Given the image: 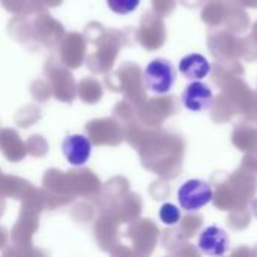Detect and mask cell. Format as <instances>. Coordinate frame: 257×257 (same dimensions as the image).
Listing matches in <instances>:
<instances>
[{
	"instance_id": "cell-1",
	"label": "cell",
	"mask_w": 257,
	"mask_h": 257,
	"mask_svg": "<svg viewBox=\"0 0 257 257\" xmlns=\"http://www.w3.org/2000/svg\"><path fill=\"white\" fill-rule=\"evenodd\" d=\"M145 87L154 95H167L176 83V69L169 59L157 57L143 71Z\"/></svg>"
},
{
	"instance_id": "cell-2",
	"label": "cell",
	"mask_w": 257,
	"mask_h": 257,
	"mask_svg": "<svg viewBox=\"0 0 257 257\" xmlns=\"http://www.w3.org/2000/svg\"><path fill=\"white\" fill-rule=\"evenodd\" d=\"M214 199L212 187L202 179H190L185 181L178 190V202L181 208L187 212H196L206 205H209Z\"/></svg>"
},
{
	"instance_id": "cell-3",
	"label": "cell",
	"mask_w": 257,
	"mask_h": 257,
	"mask_svg": "<svg viewBox=\"0 0 257 257\" xmlns=\"http://www.w3.org/2000/svg\"><path fill=\"white\" fill-rule=\"evenodd\" d=\"M182 104L187 110L200 113L214 107V92L202 80H193L182 92Z\"/></svg>"
},
{
	"instance_id": "cell-4",
	"label": "cell",
	"mask_w": 257,
	"mask_h": 257,
	"mask_svg": "<svg viewBox=\"0 0 257 257\" xmlns=\"http://www.w3.org/2000/svg\"><path fill=\"white\" fill-rule=\"evenodd\" d=\"M62 154L65 160L74 166L81 167L87 164L92 154V143L84 134H69L62 142Z\"/></svg>"
},
{
	"instance_id": "cell-5",
	"label": "cell",
	"mask_w": 257,
	"mask_h": 257,
	"mask_svg": "<svg viewBox=\"0 0 257 257\" xmlns=\"http://www.w3.org/2000/svg\"><path fill=\"white\" fill-rule=\"evenodd\" d=\"M230 245L229 235L224 229L218 226L206 227L197 239V247L203 254L208 256H223L227 253Z\"/></svg>"
},
{
	"instance_id": "cell-6",
	"label": "cell",
	"mask_w": 257,
	"mask_h": 257,
	"mask_svg": "<svg viewBox=\"0 0 257 257\" xmlns=\"http://www.w3.org/2000/svg\"><path fill=\"white\" fill-rule=\"evenodd\" d=\"M179 72L188 80H203L211 72L209 60L199 53L187 54L179 62Z\"/></svg>"
},
{
	"instance_id": "cell-7",
	"label": "cell",
	"mask_w": 257,
	"mask_h": 257,
	"mask_svg": "<svg viewBox=\"0 0 257 257\" xmlns=\"http://www.w3.org/2000/svg\"><path fill=\"white\" fill-rule=\"evenodd\" d=\"M158 215H160V220L163 221V224L175 226L181 220V209L173 203H164V205H161Z\"/></svg>"
},
{
	"instance_id": "cell-8",
	"label": "cell",
	"mask_w": 257,
	"mask_h": 257,
	"mask_svg": "<svg viewBox=\"0 0 257 257\" xmlns=\"http://www.w3.org/2000/svg\"><path fill=\"white\" fill-rule=\"evenodd\" d=\"M142 0H107V6L117 15H128L140 6Z\"/></svg>"
}]
</instances>
